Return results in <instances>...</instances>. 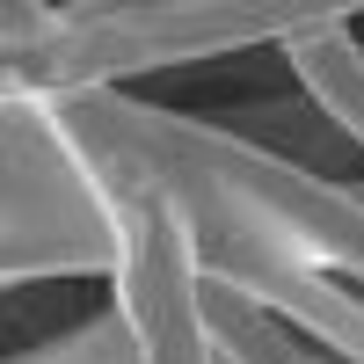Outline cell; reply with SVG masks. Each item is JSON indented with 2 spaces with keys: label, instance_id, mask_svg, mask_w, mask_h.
Here are the masks:
<instances>
[{
  "label": "cell",
  "instance_id": "6da1fadb",
  "mask_svg": "<svg viewBox=\"0 0 364 364\" xmlns=\"http://www.w3.org/2000/svg\"><path fill=\"white\" fill-rule=\"evenodd\" d=\"M8 95H29V87H8ZM29 102L87 154H117V161L146 168L161 190L204 197L233 226L306 255L314 269H343V277L364 284V204L350 182H328L306 161H284L269 146L240 139L233 124H211V117H168V109L124 102L117 87L29 95Z\"/></svg>",
  "mask_w": 364,
  "mask_h": 364
},
{
  "label": "cell",
  "instance_id": "7a4b0ae2",
  "mask_svg": "<svg viewBox=\"0 0 364 364\" xmlns=\"http://www.w3.org/2000/svg\"><path fill=\"white\" fill-rule=\"evenodd\" d=\"M357 22L350 0H80L66 8V29L8 66V87L29 95H87L124 73L182 66V58H219L248 44H291L314 29Z\"/></svg>",
  "mask_w": 364,
  "mask_h": 364
},
{
  "label": "cell",
  "instance_id": "3957f363",
  "mask_svg": "<svg viewBox=\"0 0 364 364\" xmlns=\"http://www.w3.org/2000/svg\"><path fill=\"white\" fill-rule=\"evenodd\" d=\"M8 284L29 277H117L124 269V219L58 124L8 95Z\"/></svg>",
  "mask_w": 364,
  "mask_h": 364
},
{
  "label": "cell",
  "instance_id": "277c9868",
  "mask_svg": "<svg viewBox=\"0 0 364 364\" xmlns=\"http://www.w3.org/2000/svg\"><path fill=\"white\" fill-rule=\"evenodd\" d=\"M66 139V132H58ZM73 146V139H66ZM73 154L95 168V182L109 190L117 219H124V269H117V306L132 314L146 364H219L197 314V255H190V226H182L175 197L161 190L146 168L117 161V154Z\"/></svg>",
  "mask_w": 364,
  "mask_h": 364
},
{
  "label": "cell",
  "instance_id": "5b68a950",
  "mask_svg": "<svg viewBox=\"0 0 364 364\" xmlns=\"http://www.w3.org/2000/svg\"><path fill=\"white\" fill-rule=\"evenodd\" d=\"M175 197V190H168ZM182 226H190V255H197V277H219L240 299H255L262 314H277L284 328L328 343L343 364H364V291H343L328 269H314L306 255L277 248L248 226H233L226 211H211L204 197H175Z\"/></svg>",
  "mask_w": 364,
  "mask_h": 364
},
{
  "label": "cell",
  "instance_id": "8992f818",
  "mask_svg": "<svg viewBox=\"0 0 364 364\" xmlns=\"http://www.w3.org/2000/svg\"><path fill=\"white\" fill-rule=\"evenodd\" d=\"M299 87H306V102L336 124L350 146H364V44L343 29H314V37H291L284 44Z\"/></svg>",
  "mask_w": 364,
  "mask_h": 364
},
{
  "label": "cell",
  "instance_id": "52a82bcc",
  "mask_svg": "<svg viewBox=\"0 0 364 364\" xmlns=\"http://www.w3.org/2000/svg\"><path fill=\"white\" fill-rule=\"evenodd\" d=\"M197 314H204V336L219 350V364H321L277 314H262L255 299H240L219 277H197Z\"/></svg>",
  "mask_w": 364,
  "mask_h": 364
},
{
  "label": "cell",
  "instance_id": "ba28073f",
  "mask_svg": "<svg viewBox=\"0 0 364 364\" xmlns=\"http://www.w3.org/2000/svg\"><path fill=\"white\" fill-rule=\"evenodd\" d=\"M8 364H146V350H139L132 314L109 306V314H95L87 328H73V336H58V343H44V350H22V357H8Z\"/></svg>",
  "mask_w": 364,
  "mask_h": 364
},
{
  "label": "cell",
  "instance_id": "9c48e42d",
  "mask_svg": "<svg viewBox=\"0 0 364 364\" xmlns=\"http://www.w3.org/2000/svg\"><path fill=\"white\" fill-rule=\"evenodd\" d=\"M211 357H219V350H211Z\"/></svg>",
  "mask_w": 364,
  "mask_h": 364
}]
</instances>
